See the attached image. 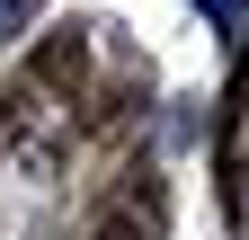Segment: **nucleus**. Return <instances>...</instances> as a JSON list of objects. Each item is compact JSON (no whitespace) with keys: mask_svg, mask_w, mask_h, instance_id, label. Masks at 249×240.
Returning <instances> with one entry per match:
<instances>
[{"mask_svg":"<svg viewBox=\"0 0 249 240\" xmlns=\"http://www.w3.org/2000/svg\"><path fill=\"white\" fill-rule=\"evenodd\" d=\"M196 9H205V18H223V27H240V18H249V0H196Z\"/></svg>","mask_w":249,"mask_h":240,"instance_id":"f03ea898","label":"nucleus"},{"mask_svg":"<svg viewBox=\"0 0 249 240\" xmlns=\"http://www.w3.org/2000/svg\"><path fill=\"white\" fill-rule=\"evenodd\" d=\"M27 18H36V0H0V36H18Z\"/></svg>","mask_w":249,"mask_h":240,"instance_id":"f257e3e1","label":"nucleus"}]
</instances>
